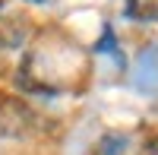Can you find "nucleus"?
Segmentation results:
<instances>
[{"mask_svg": "<svg viewBox=\"0 0 158 155\" xmlns=\"http://www.w3.org/2000/svg\"><path fill=\"white\" fill-rule=\"evenodd\" d=\"M29 38V25L22 19H3L0 16V48H19Z\"/></svg>", "mask_w": 158, "mask_h": 155, "instance_id": "2", "label": "nucleus"}, {"mask_svg": "<svg viewBox=\"0 0 158 155\" xmlns=\"http://www.w3.org/2000/svg\"><path fill=\"white\" fill-rule=\"evenodd\" d=\"M29 3H44V0H29Z\"/></svg>", "mask_w": 158, "mask_h": 155, "instance_id": "7", "label": "nucleus"}, {"mask_svg": "<svg viewBox=\"0 0 158 155\" xmlns=\"http://www.w3.org/2000/svg\"><path fill=\"white\" fill-rule=\"evenodd\" d=\"M38 130V114L16 95H0V136L3 139H29Z\"/></svg>", "mask_w": 158, "mask_h": 155, "instance_id": "1", "label": "nucleus"}, {"mask_svg": "<svg viewBox=\"0 0 158 155\" xmlns=\"http://www.w3.org/2000/svg\"><path fill=\"white\" fill-rule=\"evenodd\" d=\"M127 16L130 19H158V0H127Z\"/></svg>", "mask_w": 158, "mask_h": 155, "instance_id": "3", "label": "nucleus"}, {"mask_svg": "<svg viewBox=\"0 0 158 155\" xmlns=\"http://www.w3.org/2000/svg\"><path fill=\"white\" fill-rule=\"evenodd\" d=\"M127 149V136L123 133H114V136H104L98 143V155H123Z\"/></svg>", "mask_w": 158, "mask_h": 155, "instance_id": "4", "label": "nucleus"}, {"mask_svg": "<svg viewBox=\"0 0 158 155\" xmlns=\"http://www.w3.org/2000/svg\"><path fill=\"white\" fill-rule=\"evenodd\" d=\"M136 155H158V133H152V136H146V139H142Z\"/></svg>", "mask_w": 158, "mask_h": 155, "instance_id": "5", "label": "nucleus"}, {"mask_svg": "<svg viewBox=\"0 0 158 155\" xmlns=\"http://www.w3.org/2000/svg\"><path fill=\"white\" fill-rule=\"evenodd\" d=\"M3 10H6V0H0V16H3Z\"/></svg>", "mask_w": 158, "mask_h": 155, "instance_id": "6", "label": "nucleus"}]
</instances>
